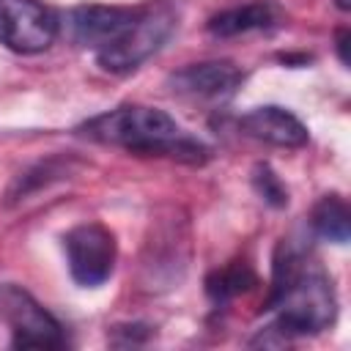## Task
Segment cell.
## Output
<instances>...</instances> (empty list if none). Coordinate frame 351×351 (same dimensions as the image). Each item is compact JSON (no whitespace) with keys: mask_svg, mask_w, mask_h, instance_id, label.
I'll use <instances>...</instances> for the list:
<instances>
[{"mask_svg":"<svg viewBox=\"0 0 351 351\" xmlns=\"http://www.w3.org/2000/svg\"><path fill=\"white\" fill-rule=\"evenodd\" d=\"M280 22H282V8L274 0H255V3L233 5V8L214 14L206 22V30L214 38H233V36H244L255 30H271Z\"/></svg>","mask_w":351,"mask_h":351,"instance_id":"cell-10","label":"cell"},{"mask_svg":"<svg viewBox=\"0 0 351 351\" xmlns=\"http://www.w3.org/2000/svg\"><path fill=\"white\" fill-rule=\"evenodd\" d=\"M252 186L255 192L271 206V208H285L288 206V189L280 181V176L269 165H255L252 170Z\"/></svg>","mask_w":351,"mask_h":351,"instance_id":"cell-13","label":"cell"},{"mask_svg":"<svg viewBox=\"0 0 351 351\" xmlns=\"http://www.w3.org/2000/svg\"><path fill=\"white\" fill-rule=\"evenodd\" d=\"M263 310L277 313L269 332H280L282 337L318 335L335 324L337 296L329 274L282 239L274 252L271 288Z\"/></svg>","mask_w":351,"mask_h":351,"instance_id":"cell-1","label":"cell"},{"mask_svg":"<svg viewBox=\"0 0 351 351\" xmlns=\"http://www.w3.org/2000/svg\"><path fill=\"white\" fill-rule=\"evenodd\" d=\"M143 5H99V3H85L69 11L66 27L74 44L93 49L96 55L104 49H112L121 44L129 30L134 27Z\"/></svg>","mask_w":351,"mask_h":351,"instance_id":"cell-7","label":"cell"},{"mask_svg":"<svg viewBox=\"0 0 351 351\" xmlns=\"http://www.w3.org/2000/svg\"><path fill=\"white\" fill-rule=\"evenodd\" d=\"M335 3H337L340 11H348V8H351V0H335Z\"/></svg>","mask_w":351,"mask_h":351,"instance_id":"cell-15","label":"cell"},{"mask_svg":"<svg viewBox=\"0 0 351 351\" xmlns=\"http://www.w3.org/2000/svg\"><path fill=\"white\" fill-rule=\"evenodd\" d=\"M337 55L343 63H348V30H337Z\"/></svg>","mask_w":351,"mask_h":351,"instance_id":"cell-14","label":"cell"},{"mask_svg":"<svg viewBox=\"0 0 351 351\" xmlns=\"http://www.w3.org/2000/svg\"><path fill=\"white\" fill-rule=\"evenodd\" d=\"M239 129L247 137H255L261 143L280 145V148H302L310 140L307 126L291 110L277 107V104L250 110L247 115L239 118Z\"/></svg>","mask_w":351,"mask_h":351,"instance_id":"cell-9","label":"cell"},{"mask_svg":"<svg viewBox=\"0 0 351 351\" xmlns=\"http://www.w3.org/2000/svg\"><path fill=\"white\" fill-rule=\"evenodd\" d=\"M244 74L230 60H206V63H189L170 74L167 85L176 96L197 99V101H219L228 99L239 85Z\"/></svg>","mask_w":351,"mask_h":351,"instance_id":"cell-8","label":"cell"},{"mask_svg":"<svg viewBox=\"0 0 351 351\" xmlns=\"http://www.w3.org/2000/svg\"><path fill=\"white\" fill-rule=\"evenodd\" d=\"M173 27H176V11L167 0L143 3L140 16H137L134 27L129 30V36L121 44H115L112 49L99 52L96 60L110 74H129L137 66H143L170 38Z\"/></svg>","mask_w":351,"mask_h":351,"instance_id":"cell-3","label":"cell"},{"mask_svg":"<svg viewBox=\"0 0 351 351\" xmlns=\"http://www.w3.org/2000/svg\"><path fill=\"white\" fill-rule=\"evenodd\" d=\"M0 321L11 329V346L14 348H63L66 335L60 321L41 307L25 288L14 282L0 285Z\"/></svg>","mask_w":351,"mask_h":351,"instance_id":"cell-4","label":"cell"},{"mask_svg":"<svg viewBox=\"0 0 351 351\" xmlns=\"http://www.w3.org/2000/svg\"><path fill=\"white\" fill-rule=\"evenodd\" d=\"M77 132L88 140L118 145L140 156H170L181 162H203L206 148L203 143L184 134V129L156 107L145 104H123L110 112L93 115Z\"/></svg>","mask_w":351,"mask_h":351,"instance_id":"cell-2","label":"cell"},{"mask_svg":"<svg viewBox=\"0 0 351 351\" xmlns=\"http://www.w3.org/2000/svg\"><path fill=\"white\" fill-rule=\"evenodd\" d=\"M255 282H258V277L250 269V263L233 261V263H228V266H222L206 277V293L214 304H225V302L236 299L239 293L250 291Z\"/></svg>","mask_w":351,"mask_h":351,"instance_id":"cell-12","label":"cell"},{"mask_svg":"<svg viewBox=\"0 0 351 351\" xmlns=\"http://www.w3.org/2000/svg\"><path fill=\"white\" fill-rule=\"evenodd\" d=\"M310 228L315 236L332 241V244H346L351 236V211L348 203L340 195H324L310 214Z\"/></svg>","mask_w":351,"mask_h":351,"instance_id":"cell-11","label":"cell"},{"mask_svg":"<svg viewBox=\"0 0 351 351\" xmlns=\"http://www.w3.org/2000/svg\"><path fill=\"white\" fill-rule=\"evenodd\" d=\"M58 14L41 0H0V44L19 55H36L55 44Z\"/></svg>","mask_w":351,"mask_h":351,"instance_id":"cell-5","label":"cell"},{"mask_svg":"<svg viewBox=\"0 0 351 351\" xmlns=\"http://www.w3.org/2000/svg\"><path fill=\"white\" fill-rule=\"evenodd\" d=\"M63 244L74 282L85 288H96L110 280L118 258L115 236L110 228H104L101 222H82L66 233Z\"/></svg>","mask_w":351,"mask_h":351,"instance_id":"cell-6","label":"cell"}]
</instances>
